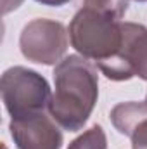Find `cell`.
Instances as JSON below:
<instances>
[{"mask_svg": "<svg viewBox=\"0 0 147 149\" xmlns=\"http://www.w3.org/2000/svg\"><path fill=\"white\" fill-rule=\"evenodd\" d=\"M54 85L49 113L68 132H78L88 121L99 97L95 64L81 56H66L54 68Z\"/></svg>", "mask_w": 147, "mask_h": 149, "instance_id": "1", "label": "cell"}, {"mask_svg": "<svg viewBox=\"0 0 147 149\" xmlns=\"http://www.w3.org/2000/svg\"><path fill=\"white\" fill-rule=\"evenodd\" d=\"M52 99L49 81L35 70L12 66L2 74V101L10 120H24L49 111Z\"/></svg>", "mask_w": 147, "mask_h": 149, "instance_id": "3", "label": "cell"}, {"mask_svg": "<svg viewBox=\"0 0 147 149\" xmlns=\"http://www.w3.org/2000/svg\"><path fill=\"white\" fill-rule=\"evenodd\" d=\"M42 5H49V7H62L66 3H69L71 0H35Z\"/></svg>", "mask_w": 147, "mask_h": 149, "instance_id": "11", "label": "cell"}, {"mask_svg": "<svg viewBox=\"0 0 147 149\" xmlns=\"http://www.w3.org/2000/svg\"><path fill=\"white\" fill-rule=\"evenodd\" d=\"M68 31L73 49L95 66L112 59L123 43V21L87 7L73 16Z\"/></svg>", "mask_w": 147, "mask_h": 149, "instance_id": "2", "label": "cell"}, {"mask_svg": "<svg viewBox=\"0 0 147 149\" xmlns=\"http://www.w3.org/2000/svg\"><path fill=\"white\" fill-rule=\"evenodd\" d=\"M68 149H107V137L101 125H94L76 137Z\"/></svg>", "mask_w": 147, "mask_h": 149, "instance_id": "7", "label": "cell"}, {"mask_svg": "<svg viewBox=\"0 0 147 149\" xmlns=\"http://www.w3.org/2000/svg\"><path fill=\"white\" fill-rule=\"evenodd\" d=\"M24 0H2V12L3 14H9L12 10H16Z\"/></svg>", "mask_w": 147, "mask_h": 149, "instance_id": "10", "label": "cell"}, {"mask_svg": "<svg viewBox=\"0 0 147 149\" xmlns=\"http://www.w3.org/2000/svg\"><path fill=\"white\" fill-rule=\"evenodd\" d=\"M128 137L132 141V149H147V118L130 132Z\"/></svg>", "mask_w": 147, "mask_h": 149, "instance_id": "9", "label": "cell"}, {"mask_svg": "<svg viewBox=\"0 0 147 149\" xmlns=\"http://www.w3.org/2000/svg\"><path fill=\"white\" fill-rule=\"evenodd\" d=\"M2 149H7V146H5V144H2Z\"/></svg>", "mask_w": 147, "mask_h": 149, "instance_id": "12", "label": "cell"}, {"mask_svg": "<svg viewBox=\"0 0 147 149\" xmlns=\"http://www.w3.org/2000/svg\"><path fill=\"white\" fill-rule=\"evenodd\" d=\"M83 7L121 21L128 10V0H83Z\"/></svg>", "mask_w": 147, "mask_h": 149, "instance_id": "8", "label": "cell"}, {"mask_svg": "<svg viewBox=\"0 0 147 149\" xmlns=\"http://www.w3.org/2000/svg\"><path fill=\"white\" fill-rule=\"evenodd\" d=\"M112 81L140 78L147 81V28L123 21V43L119 52L97 66Z\"/></svg>", "mask_w": 147, "mask_h": 149, "instance_id": "5", "label": "cell"}, {"mask_svg": "<svg viewBox=\"0 0 147 149\" xmlns=\"http://www.w3.org/2000/svg\"><path fill=\"white\" fill-rule=\"evenodd\" d=\"M69 47V31L54 19L38 17L24 24L19 35L21 54L37 64H59Z\"/></svg>", "mask_w": 147, "mask_h": 149, "instance_id": "4", "label": "cell"}, {"mask_svg": "<svg viewBox=\"0 0 147 149\" xmlns=\"http://www.w3.org/2000/svg\"><path fill=\"white\" fill-rule=\"evenodd\" d=\"M10 137L17 149H61L62 132L49 111L24 120H10Z\"/></svg>", "mask_w": 147, "mask_h": 149, "instance_id": "6", "label": "cell"}, {"mask_svg": "<svg viewBox=\"0 0 147 149\" xmlns=\"http://www.w3.org/2000/svg\"><path fill=\"white\" fill-rule=\"evenodd\" d=\"M146 104H147V94H146Z\"/></svg>", "mask_w": 147, "mask_h": 149, "instance_id": "13", "label": "cell"}]
</instances>
